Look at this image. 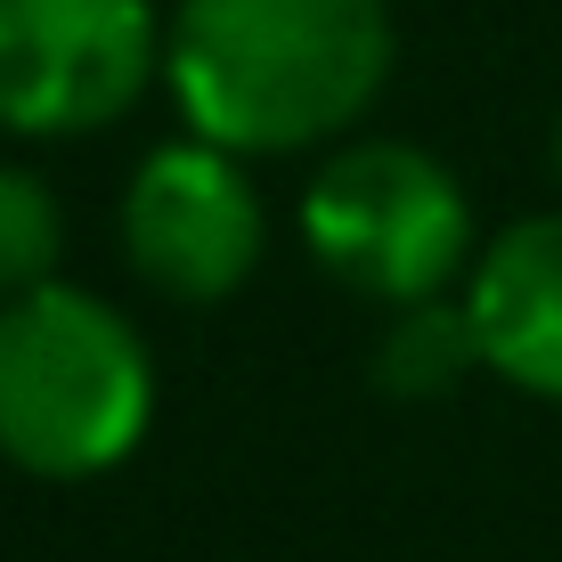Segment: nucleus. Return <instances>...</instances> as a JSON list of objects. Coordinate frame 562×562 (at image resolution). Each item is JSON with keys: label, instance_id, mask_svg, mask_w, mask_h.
<instances>
[{"label": "nucleus", "instance_id": "nucleus-1", "mask_svg": "<svg viewBox=\"0 0 562 562\" xmlns=\"http://www.w3.org/2000/svg\"><path fill=\"white\" fill-rule=\"evenodd\" d=\"M164 74L188 131L228 155H294L351 131L392 74L383 0H180Z\"/></svg>", "mask_w": 562, "mask_h": 562}, {"label": "nucleus", "instance_id": "nucleus-2", "mask_svg": "<svg viewBox=\"0 0 562 562\" xmlns=\"http://www.w3.org/2000/svg\"><path fill=\"white\" fill-rule=\"evenodd\" d=\"M155 359L139 326L82 285H33L0 310V457L42 481L114 473L147 440Z\"/></svg>", "mask_w": 562, "mask_h": 562}, {"label": "nucleus", "instance_id": "nucleus-3", "mask_svg": "<svg viewBox=\"0 0 562 562\" xmlns=\"http://www.w3.org/2000/svg\"><path fill=\"white\" fill-rule=\"evenodd\" d=\"M302 237L335 285L367 302H432L473 254V204L440 155L408 139H359L310 180Z\"/></svg>", "mask_w": 562, "mask_h": 562}, {"label": "nucleus", "instance_id": "nucleus-4", "mask_svg": "<svg viewBox=\"0 0 562 562\" xmlns=\"http://www.w3.org/2000/svg\"><path fill=\"white\" fill-rule=\"evenodd\" d=\"M164 57L147 0H0V131L74 139L139 106Z\"/></svg>", "mask_w": 562, "mask_h": 562}, {"label": "nucleus", "instance_id": "nucleus-5", "mask_svg": "<svg viewBox=\"0 0 562 562\" xmlns=\"http://www.w3.org/2000/svg\"><path fill=\"white\" fill-rule=\"evenodd\" d=\"M261 237H269V221H261L254 180L237 171V155L212 139L155 147L123 196L131 269L164 302H188V310L237 294L261 261Z\"/></svg>", "mask_w": 562, "mask_h": 562}, {"label": "nucleus", "instance_id": "nucleus-6", "mask_svg": "<svg viewBox=\"0 0 562 562\" xmlns=\"http://www.w3.org/2000/svg\"><path fill=\"white\" fill-rule=\"evenodd\" d=\"M464 318L481 335V367L530 400H562V212L514 221L481 254Z\"/></svg>", "mask_w": 562, "mask_h": 562}, {"label": "nucleus", "instance_id": "nucleus-7", "mask_svg": "<svg viewBox=\"0 0 562 562\" xmlns=\"http://www.w3.org/2000/svg\"><path fill=\"white\" fill-rule=\"evenodd\" d=\"M473 367H481V335L449 302H408L392 318V335H383V351H375L383 392H400V400H432L457 375H473Z\"/></svg>", "mask_w": 562, "mask_h": 562}, {"label": "nucleus", "instance_id": "nucleus-8", "mask_svg": "<svg viewBox=\"0 0 562 562\" xmlns=\"http://www.w3.org/2000/svg\"><path fill=\"white\" fill-rule=\"evenodd\" d=\"M57 254H66V212L33 171L0 164V294H33V285H57Z\"/></svg>", "mask_w": 562, "mask_h": 562}, {"label": "nucleus", "instance_id": "nucleus-9", "mask_svg": "<svg viewBox=\"0 0 562 562\" xmlns=\"http://www.w3.org/2000/svg\"><path fill=\"white\" fill-rule=\"evenodd\" d=\"M554 164H562V123H554Z\"/></svg>", "mask_w": 562, "mask_h": 562}]
</instances>
